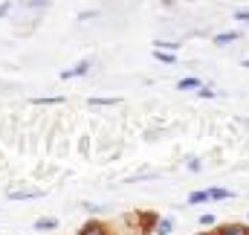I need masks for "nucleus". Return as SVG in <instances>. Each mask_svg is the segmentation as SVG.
Listing matches in <instances>:
<instances>
[{
    "instance_id": "obj_12",
    "label": "nucleus",
    "mask_w": 249,
    "mask_h": 235,
    "mask_svg": "<svg viewBox=\"0 0 249 235\" xmlns=\"http://www.w3.org/2000/svg\"><path fill=\"white\" fill-rule=\"evenodd\" d=\"M55 102H64L61 96H55V99H35V105H55Z\"/></svg>"
},
{
    "instance_id": "obj_1",
    "label": "nucleus",
    "mask_w": 249,
    "mask_h": 235,
    "mask_svg": "<svg viewBox=\"0 0 249 235\" xmlns=\"http://www.w3.org/2000/svg\"><path fill=\"white\" fill-rule=\"evenodd\" d=\"M78 235H105V227H102L99 221H90V224H84V227L78 230Z\"/></svg>"
},
{
    "instance_id": "obj_11",
    "label": "nucleus",
    "mask_w": 249,
    "mask_h": 235,
    "mask_svg": "<svg viewBox=\"0 0 249 235\" xmlns=\"http://www.w3.org/2000/svg\"><path fill=\"white\" fill-rule=\"evenodd\" d=\"M119 99H90V105H116Z\"/></svg>"
},
{
    "instance_id": "obj_13",
    "label": "nucleus",
    "mask_w": 249,
    "mask_h": 235,
    "mask_svg": "<svg viewBox=\"0 0 249 235\" xmlns=\"http://www.w3.org/2000/svg\"><path fill=\"white\" fill-rule=\"evenodd\" d=\"M200 224H206V227H209V224H214V215H203V218H200Z\"/></svg>"
},
{
    "instance_id": "obj_14",
    "label": "nucleus",
    "mask_w": 249,
    "mask_h": 235,
    "mask_svg": "<svg viewBox=\"0 0 249 235\" xmlns=\"http://www.w3.org/2000/svg\"><path fill=\"white\" fill-rule=\"evenodd\" d=\"M9 9H12V3H3V6H0V18H6V12H9Z\"/></svg>"
},
{
    "instance_id": "obj_6",
    "label": "nucleus",
    "mask_w": 249,
    "mask_h": 235,
    "mask_svg": "<svg viewBox=\"0 0 249 235\" xmlns=\"http://www.w3.org/2000/svg\"><path fill=\"white\" fill-rule=\"evenodd\" d=\"M238 38H241V32H223V35H217L214 41H217V44H232V41H238Z\"/></svg>"
},
{
    "instance_id": "obj_3",
    "label": "nucleus",
    "mask_w": 249,
    "mask_h": 235,
    "mask_svg": "<svg viewBox=\"0 0 249 235\" xmlns=\"http://www.w3.org/2000/svg\"><path fill=\"white\" fill-rule=\"evenodd\" d=\"M220 235H249L247 227H238V224H229V227H223Z\"/></svg>"
},
{
    "instance_id": "obj_15",
    "label": "nucleus",
    "mask_w": 249,
    "mask_h": 235,
    "mask_svg": "<svg viewBox=\"0 0 249 235\" xmlns=\"http://www.w3.org/2000/svg\"><path fill=\"white\" fill-rule=\"evenodd\" d=\"M235 18L238 20H249V12H235Z\"/></svg>"
},
{
    "instance_id": "obj_16",
    "label": "nucleus",
    "mask_w": 249,
    "mask_h": 235,
    "mask_svg": "<svg viewBox=\"0 0 249 235\" xmlns=\"http://www.w3.org/2000/svg\"><path fill=\"white\" fill-rule=\"evenodd\" d=\"M50 0H29V6H47Z\"/></svg>"
},
{
    "instance_id": "obj_4",
    "label": "nucleus",
    "mask_w": 249,
    "mask_h": 235,
    "mask_svg": "<svg viewBox=\"0 0 249 235\" xmlns=\"http://www.w3.org/2000/svg\"><path fill=\"white\" fill-rule=\"evenodd\" d=\"M29 197H41V192L32 189V192H12L9 195V200H29Z\"/></svg>"
},
{
    "instance_id": "obj_8",
    "label": "nucleus",
    "mask_w": 249,
    "mask_h": 235,
    "mask_svg": "<svg viewBox=\"0 0 249 235\" xmlns=\"http://www.w3.org/2000/svg\"><path fill=\"white\" fill-rule=\"evenodd\" d=\"M177 87H180V90H191V87L197 90V87H200V78H183V81H180Z\"/></svg>"
},
{
    "instance_id": "obj_18",
    "label": "nucleus",
    "mask_w": 249,
    "mask_h": 235,
    "mask_svg": "<svg viewBox=\"0 0 249 235\" xmlns=\"http://www.w3.org/2000/svg\"><path fill=\"white\" fill-rule=\"evenodd\" d=\"M200 235H209V233H200Z\"/></svg>"
},
{
    "instance_id": "obj_17",
    "label": "nucleus",
    "mask_w": 249,
    "mask_h": 235,
    "mask_svg": "<svg viewBox=\"0 0 249 235\" xmlns=\"http://www.w3.org/2000/svg\"><path fill=\"white\" fill-rule=\"evenodd\" d=\"M244 67H249V61H244Z\"/></svg>"
},
{
    "instance_id": "obj_2",
    "label": "nucleus",
    "mask_w": 249,
    "mask_h": 235,
    "mask_svg": "<svg viewBox=\"0 0 249 235\" xmlns=\"http://www.w3.org/2000/svg\"><path fill=\"white\" fill-rule=\"evenodd\" d=\"M206 195H209L212 200H226V197H232V192H229V189H217V186H214V189H209Z\"/></svg>"
},
{
    "instance_id": "obj_5",
    "label": "nucleus",
    "mask_w": 249,
    "mask_h": 235,
    "mask_svg": "<svg viewBox=\"0 0 249 235\" xmlns=\"http://www.w3.org/2000/svg\"><path fill=\"white\" fill-rule=\"evenodd\" d=\"M58 227V221H53V218H41L38 224H35V230H41V233H47V230H55Z\"/></svg>"
},
{
    "instance_id": "obj_10",
    "label": "nucleus",
    "mask_w": 249,
    "mask_h": 235,
    "mask_svg": "<svg viewBox=\"0 0 249 235\" xmlns=\"http://www.w3.org/2000/svg\"><path fill=\"white\" fill-rule=\"evenodd\" d=\"M203 200H209L206 192H191V197H188V203H203Z\"/></svg>"
},
{
    "instance_id": "obj_9",
    "label": "nucleus",
    "mask_w": 249,
    "mask_h": 235,
    "mask_svg": "<svg viewBox=\"0 0 249 235\" xmlns=\"http://www.w3.org/2000/svg\"><path fill=\"white\" fill-rule=\"evenodd\" d=\"M154 56H157V61H162V64H174V61H177V56H168L165 50H157Z\"/></svg>"
},
{
    "instance_id": "obj_7",
    "label": "nucleus",
    "mask_w": 249,
    "mask_h": 235,
    "mask_svg": "<svg viewBox=\"0 0 249 235\" xmlns=\"http://www.w3.org/2000/svg\"><path fill=\"white\" fill-rule=\"evenodd\" d=\"M171 230H174V221H168V218L157 224V233H160V235H168V233H171Z\"/></svg>"
}]
</instances>
